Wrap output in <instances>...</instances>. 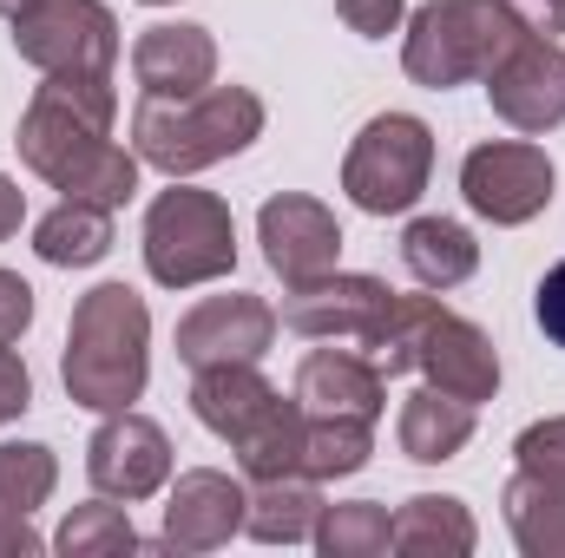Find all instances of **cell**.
<instances>
[{
  "label": "cell",
  "mask_w": 565,
  "mask_h": 558,
  "mask_svg": "<svg viewBox=\"0 0 565 558\" xmlns=\"http://www.w3.org/2000/svg\"><path fill=\"white\" fill-rule=\"evenodd\" d=\"M113 119H119L113 73H46V86H33L20 112L13 144L26 171L46 178L53 191L119 211L139 191V151L113 144Z\"/></svg>",
  "instance_id": "obj_1"
},
{
  "label": "cell",
  "mask_w": 565,
  "mask_h": 558,
  "mask_svg": "<svg viewBox=\"0 0 565 558\" xmlns=\"http://www.w3.org/2000/svg\"><path fill=\"white\" fill-rule=\"evenodd\" d=\"M151 375V309L132 282H99L73 302V329H66V355H60V382L79 408L93 415H119L145 395Z\"/></svg>",
  "instance_id": "obj_2"
},
{
  "label": "cell",
  "mask_w": 565,
  "mask_h": 558,
  "mask_svg": "<svg viewBox=\"0 0 565 558\" xmlns=\"http://www.w3.org/2000/svg\"><path fill=\"white\" fill-rule=\"evenodd\" d=\"M369 355H375L382 375L422 368L427 388H440V395H454L467 408L500 395V348H493V335L480 322L454 315L434 296H395V309H388V322H382Z\"/></svg>",
  "instance_id": "obj_3"
},
{
  "label": "cell",
  "mask_w": 565,
  "mask_h": 558,
  "mask_svg": "<svg viewBox=\"0 0 565 558\" xmlns=\"http://www.w3.org/2000/svg\"><path fill=\"white\" fill-rule=\"evenodd\" d=\"M264 139V99L250 86H204L191 99H139L132 151L164 178L211 171Z\"/></svg>",
  "instance_id": "obj_4"
},
{
  "label": "cell",
  "mask_w": 565,
  "mask_h": 558,
  "mask_svg": "<svg viewBox=\"0 0 565 558\" xmlns=\"http://www.w3.org/2000/svg\"><path fill=\"white\" fill-rule=\"evenodd\" d=\"M520 33H526V26L513 20L507 0H427L422 13L408 20L402 66H408L415 86L447 93V86L487 79V73L500 66V53H507Z\"/></svg>",
  "instance_id": "obj_5"
},
{
  "label": "cell",
  "mask_w": 565,
  "mask_h": 558,
  "mask_svg": "<svg viewBox=\"0 0 565 558\" xmlns=\"http://www.w3.org/2000/svg\"><path fill=\"white\" fill-rule=\"evenodd\" d=\"M145 270L164 289H198L237 270V217L217 191H191L171 178V191L145 211Z\"/></svg>",
  "instance_id": "obj_6"
},
{
  "label": "cell",
  "mask_w": 565,
  "mask_h": 558,
  "mask_svg": "<svg viewBox=\"0 0 565 558\" xmlns=\"http://www.w3.org/2000/svg\"><path fill=\"white\" fill-rule=\"evenodd\" d=\"M427 171H434V132H427V119H415V112H382V119H369L355 132V144H349L342 191L369 217H402V211L422 204Z\"/></svg>",
  "instance_id": "obj_7"
},
{
  "label": "cell",
  "mask_w": 565,
  "mask_h": 558,
  "mask_svg": "<svg viewBox=\"0 0 565 558\" xmlns=\"http://www.w3.org/2000/svg\"><path fill=\"white\" fill-rule=\"evenodd\" d=\"M13 53L40 73H113L119 20L106 0H33L13 20Z\"/></svg>",
  "instance_id": "obj_8"
},
{
  "label": "cell",
  "mask_w": 565,
  "mask_h": 558,
  "mask_svg": "<svg viewBox=\"0 0 565 558\" xmlns=\"http://www.w3.org/2000/svg\"><path fill=\"white\" fill-rule=\"evenodd\" d=\"M553 158L526 139H493L473 144L467 164H460V197L473 217L513 230V224H533L546 204H553Z\"/></svg>",
  "instance_id": "obj_9"
},
{
  "label": "cell",
  "mask_w": 565,
  "mask_h": 558,
  "mask_svg": "<svg viewBox=\"0 0 565 558\" xmlns=\"http://www.w3.org/2000/svg\"><path fill=\"white\" fill-rule=\"evenodd\" d=\"M388 309H395V289L382 277H342V270H329V277H316L282 296V329H296L309 342H355L369 355L375 335H382V322H388Z\"/></svg>",
  "instance_id": "obj_10"
},
{
  "label": "cell",
  "mask_w": 565,
  "mask_h": 558,
  "mask_svg": "<svg viewBox=\"0 0 565 558\" xmlns=\"http://www.w3.org/2000/svg\"><path fill=\"white\" fill-rule=\"evenodd\" d=\"M487 99H493V112H500L513 132H526V139L565 126V53L546 33H520V40L500 53V66L487 73Z\"/></svg>",
  "instance_id": "obj_11"
},
{
  "label": "cell",
  "mask_w": 565,
  "mask_h": 558,
  "mask_svg": "<svg viewBox=\"0 0 565 558\" xmlns=\"http://www.w3.org/2000/svg\"><path fill=\"white\" fill-rule=\"evenodd\" d=\"M277 342V309L250 289H231V296H204L184 322H178V362L198 375V368H217V362H264Z\"/></svg>",
  "instance_id": "obj_12"
},
{
  "label": "cell",
  "mask_w": 565,
  "mask_h": 558,
  "mask_svg": "<svg viewBox=\"0 0 565 558\" xmlns=\"http://www.w3.org/2000/svg\"><path fill=\"white\" fill-rule=\"evenodd\" d=\"M257 244H264V264L282 277V289H302V282L329 277L335 257H342V224L329 204L302 197V191H282L257 211Z\"/></svg>",
  "instance_id": "obj_13"
},
{
  "label": "cell",
  "mask_w": 565,
  "mask_h": 558,
  "mask_svg": "<svg viewBox=\"0 0 565 558\" xmlns=\"http://www.w3.org/2000/svg\"><path fill=\"white\" fill-rule=\"evenodd\" d=\"M86 480L106 493V500H151L164 480H171V440L158 420L132 415H106L86 440Z\"/></svg>",
  "instance_id": "obj_14"
},
{
  "label": "cell",
  "mask_w": 565,
  "mask_h": 558,
  "mask_svg": "<svg viewBox=\"0 0 565 558\" xmlns=\"http://www.w3.org/2000/svg\"><path fill=\"white\" fill-rule=\"evenodd\" d=\"M244 506H250V493L231 473L191 466V473H178V486L164 500V546L171 552H217L244 533Z\"/></svg>",
  "instance_id": "obj_15"
},
{
  "label": "cell",
  "mask_w": 565,
  "mask_h": 558,
  "mask_svg": "<svg viewBox=\"0 0 565 558\" xmlns=\"http://www.w3.org/2000/svg\"><path fill=\"white\" fill-rule=\"evenodd\" d=\"M132 73H139L145 99H191V93L217 86V40H211V26L158 20L132 40Z\"/></svg>",
  "instance_id": "obj_16"
},
{
  "label": "cell",
  "mask_w": 565,
  "mask_h": 558,
  "mask_svg": "<svg viewBox=\"0 0 565 558\" xmlns=\"http://www.w3.org/2000/svg\"><path fill=\"white\" fill-rule=\"evenodd\" d=\"M296 401H302V415L382 420V408H388V375L362 348H309L302 368H296Z\"/></svg>",
  "instance_id": "obj_17"
},
{
  "label": "cell",
  "mask_w": 565,
  "mask_h": 558,
  "mask_svg": "<svg viewBox=\"0 0 565 558\" xmlns=\"http://www.w3.org/2000/svg\"><path fill=\"white\" fill-rule=\"evenodd\" d=\"M282 408V395L257 375V362H217V368H198L191 382V415L204 420L217 440H250L264 420Z\"/></svg>",
  "instance_id": "obj_18"
},
{
  "label": "cell",
  "mask_w": 565,
  "mask_h": 558,
  "mask_svg": "<svg viewBox=\"0 0 565 558\" xmlns=\"http://www.w3.org/2000/svg\"><path fill=\"white\" fill-rule=\"evenodd\" d=\"M507 526H513V546L526 558H565V480H546V473H513L507 493Z\"/></svg>",
  "instance_id": "obj_19"
},
{
  "label": "cell",
  "mask_w": 565,
  "mask_h": 558,
  "mask_svg": "<svg viewBox=\"0 0 565 558\" xmlns=\"http://www.w3.org/2000/svg\"><path fill=\"white\" fill-rule=\"evenodd\" d=\"M33 250L53 270H86L113 250V211L86 204V197H60L40 224H33Z\"/></svg>",
  "instance_id": "obj_20"
},
{
  "label": "cell",
  "mask_w": 565,
  "mask_h": 558,
  "mask_svg": "<svg viewBox=\"0 0 565 558\" xmlns=\"http://www.w3.org/2000/svg\"><path fill=\"white\" fill-rule=\"evenodd\" d=\"M402 264H408V277L422 282V289H460L480 270V244L454 217H415L402 230Z\"/></svg>",
  "instance_id": "obj_21"
},
{
  "label": "cell",
  "mask_w": 565,
  "mask_h": 558,
  "mask_svg": "<svg viewBox=\"0 0 565 558\" xmlns=\"http://www.w3.org/2000/svg\"><path fill=\"white\" fill-rule=\"evenodd\" d=\"M473 513L454 493H415L395 513V552L402 558H467L473 552Z\"/></svg>",
  "instance_id": "obj_22"
},
{
  "label": "cell",
  "mask_w": 565,
  "mask_h": 558,
  "mask_svg": "<svg viewBox=\"0 0 565 558\" xmlns=\"http://www.w3.org/2000/svg\"><path fill=\"white\" fill-rule=\"evenodd\" d=\"M316 480L309 473H277V480H257L250 486V506H244V533L257 546H302L316 533Z\"/></svg>",
  "instance_id": "obj_23"
},
{
  "label": "cell",
  "mask_w": 565,
  "mask_h": 558,
  "mask_svg": "<svg viewBox=\"0 0 565 558\" xmlns=\"http://www.w3.org/2000/svg\"><path fill=\"white\" fill-rule=\"evenodd\" d=\"M402 453L408 460H422V466H440V460H454L467 440H473V408L467 401H454V395H440V388H415L408 401H402Z\"/></svg>",
  "instance_id": "obj_24"
},
{
  "label": "cell",
  "mask_w": 565,
  "mask_h": 558,
  "mask_svg": "<svg viewBox=\"0 0 565 558\" xmlns=\"http://www.w3.org/2000/svg\"><path fill=\"white\" fill-rule=\"evenodd\" d=\"M316 552L322 558H382L395 546V519L382 500H342V506H322L316 513Z\"/></svg>",
  "instance_id": "obj_25"
},
{
  "label": "cell",
  "mask_w": 565,
  "mask_h": 558,
  "mask_svg": "<svg viewBox=\"0 0 565 558\" xmlns=\"http://www.w3.org/2000/svg\"><path fill=\"white\" fill-rule=\"evenodd\" d=\"M369 453H375V420L309 415V433H302V473L309 480H349L369 466Z\"/></svg>",
  "instance_id": "obj_26"
},
{
  "label": "cell",
  "mask_w": 565,
  "mask_h": 558,
  "mask_svg": "<svg viewBox=\"0 0 565 558\" xmlns=\"http://www.w3.org/2000/svg\"><path fill=\"white\" fill-rule=\"evenodd\" d=\"M60 486V460L40 440H0V506L7 513H40Z\"/></svg>",
  "instance_id": "obj_27"
},
{
  "label": "cell",
  "mask_w": 565,
  "mask_h": 558,
  "mask_svg": "<svg viewBox=\"0 0 565 558\" xmlns=\"http://www.w3.org/2000/svg\"><path fill=\"white\" fill-rule=\"evenodd\" d=\"M302 433H309V415L302 401H282L277 415L264 420L250 440H237V466L250 480H277V473H302Z\"/></svg>",
  "instance_id": "obj_28"
},
{
  "label": "cell",
  "mask_w": 565,
  "mask_h": 558,
  "mask_svg": "<svg viewBox=\"0 0 565 558\" xmlns=\"http://www.w3.org/2000/svg\"><path fill=\"white\" fill-rule=\"evenodd\" d=\"M53 546L66 558H119V552H139V533H132V519H126L119 506H106V493H99L93 506H73V513H66V526H60Z\"/></svg>",
  "instance_id": "obj_29"
},
{
  "label": "cell",
  "mask_w": 565,
  "mask_h": 558,
  "mask_svg": "<svg viewBox=\"0 0 565 558\" xmlns=\"http://www.w3.org/2000/svg\"><path fill=\"white\" fill-rule=\"evenodd\" d=\"M513 460L526 473H546V480H565V415L553 420H533L520 440H513Z\"/></svg>",
  "instance_id": "obj_30"
},
{
  "label": "cell",
  "mask_w": 565,
  "mask_h": 558,
  "mask_svg": "<svg viewBox=\"0 0 565 558\" xmlns=\"http://www.w3.org/2000/svg\"><path fill=\"white\" fill-rule=\"evenodd\" d=\"M335 13L349 20V33H362V40H388V33L402 26L408 0H335Z\"/></svg>",
  "instance_id": "obj_31"
},
{
  "label": "cell",
  "mask_w": 565,
  "mask_h": 558,
  "mask_svg": "<svg viewBox=\"0 0 565 558\" xmlns=\"http://www.w3.org/2000/svg\"><path fill=\"white\" fill-rule=\"evenodd\" d=\"M26 322H33V289L13 270H0V342H20Z\"/></svg>",
  "instance_id": "obj_32"
},
{
  "label": "cell",
  "mask_w": 565,
  "mask_h": 558,
  "mask_svg": "<svg viewBox=\"0 0 565 558\" xmlns=\"http://www.w3.org/2000/svg\"><path fill=\"white\" fill-rule=\"evenodd\" d=\"M26 401H33V382H26V362L0 342V427L7 420H20L26 415Z\"/></svg>",
  "instance_id": "obj_33"
},
{
  "label": "cell",
  "mask_w": 565,
  "mask_h": 558,
  "mask_svg": "<svg viewBox=\"0 0 565 558\" xmlns=\"http://www.w3.org/2000/svg\"><path fill=\"white\" fill-rule=\"evenodd\" d=\"M533 315H540V329L553 335L565 348V264H553L546 277H540V296H533Z\"/></svg>",
  "instance_id": "obj_34"
},
{
  "label": "cell",
  "mask_w": 565,
  "mask_h": 558,
  "mask_svg": "<svg viewBox=\"0 0 565 558\" xmlns=\"http://www.w3.org/2000/svg\"><path fill=\"white\" fill-rule=\"evenodd\" d=\"M513 7V20L526 26V33H565V0H507Z\"/></svg>",
  "instance_id": "obj_35"
},
{
  "label": "cell",
  "mask_w": 565,
  "mask_h": 558,
  "mask_svg": "<svg viewBox=\"0 0 565 558\" xmlns=\"http://www.w3.org/2000/svg\"><path fill=\"white\" fill-rule=\"evenodd\" d=\"M33 558L40 552V533H33V526H26V513H7V506H0V558Z\"/></svg>",
  "instance_id": "obj_36"
},
{
  "label": "cell",
  "mask_w": 565,
  "mask_h": 558,
  "mask_svg": "<svg viewBox=\"0 0 565 558\" xmlns=\"http://www.w3.org/2000/svg\"><path fill=\"white\" fill-rule=\"evenodd\" d=\"M20 217H26V191H20V184H13V178L0 171V244H7L13 230H20Z\"/></svg>",
  "instance_id": "obj_37"
},
{
  "label": "cell",
  "mask_w": 565,
  "mask_h": 558,
  "mask_svg": "<svg viewBox=\"0 0 565 558\" xmlns=\"http://www.w3.org/2000/svg\"><path fill=\"white\" fill-rule=\"evenodd\" d=\"M26 7H33V0H0V20H20Z\"/></svg>",
  "instance_id": "obj_38"
},
{
  "label": "cell",
  "mask_w": 565,
  "mask_h": 558,
  "mask_svg": "<svg viewBox=\"0 0 565 558\" xmlns=\"http://www.w3.org/2000/svg\"><path fill=\"white\" fill-rule=\"evenodd\" d=\"M145 7H171V0H145Z\"/></svg>",
  "instance_id": "obj_39"
}]
</instances>
